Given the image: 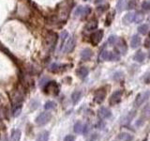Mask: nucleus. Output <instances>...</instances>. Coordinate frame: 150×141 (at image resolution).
I'll use <instances>...</instances> for the list:
<instances>
[{
    "instance_id": "nucleus-1",
    "label": "nucleus",
    "mask_w": 150,
    "mask_h": 141,
    "mask_svg": "<svg viewBox=\"0 0 150 141\" xmlns=\"http://www.w3.org/2000/svg\"><path fill=\"white\" fill-rule=\"evenodd\" d=\"M98 59L100 61H115L119 59V55L110 51H102L98 56Z\"/></svg>"
},
{
    "instance_id": "nucleus-2",
    "label": "nucleus",
    "mask_w": 150,
    "mask_h": 141,
    "mask_svg": "<svg viewBox=\"0 0 150 141\" xmlns=\"http://www.w3.org/2000/svg\"><path fill=\"white\" fill-rule=\"evenodd\" d=\"M52 119V114L48 112H42L41 114H40L37 117L36 119V123L40 126H43L47 124Z\"/></svg>"
},
{
    "instance_id": "nucleus-3",
    "label": "nucleus",
    "mask_w": 150,
    "mask_h": 141,
    "mask_svg": "<svg viewBox=\"0 0 150 141\" xmlns=\"http://www.w3.org/2000/svg\"><path fill=\"white\" fill-rule=\"evenodd\" d=\"M149 97H150V90H146V91H144L142 93L138 94L134 101V106L137 107V106L142 105L143 103H144L148 100Z\"/></svg>"
},
{
    "instance_id": "nucleus-4",
    "label": "nucleus",
    "mask_w": 150,
    "mask_h": 141,
    "mask_svg": "<svg viewBox=\"0 0 150 141\" xmlns=\"http://www.w3.org/2000/svg\"><path fill=\"white\" fill-rule=\"evenodd\" d=\"M122 94H123V91L122 90H116L114 93L112 94L109 100V103L111 105H115L118 103H120L121 98H122Z\"/></svg>"
},
{
    "instance_id": "nucleus-5",
    "label": "nucleus",
    "mask_w": 150,
    "mask_h": 141,
    "mask_svg": "<svg viewBox=\"0 0 150 141\" xmlns=\"http://www.w3.org/2000/svg\"><path fill=\"white\" fill-rule=\"evenodd\" d=\"M75 44H76V41H75V38L74 37H70L69 39L67 41V42L64 44L63 47V52L64 53H70L75 47Z\"/></svg>"
},
{
    "instance_id": "nucleus-6",
    "label": "nucleus",
    "mask_w": 150,
    "mask_h": 141,
    "mask_svg": "<svg viewBox=\"0 0 150 141\" xmlns=\"http://www.w3.org/2000/svg\"><path fill=\"white\" fill-rule=\"evenodd\" d=\"M90 12H91V8L89 6H86V7L80 6L75 9L74 15L75 16H86Z\"/></svg>"
},
{
    "instance_id": "nucleus-7",
    "label": "nucleus",
    "mask_w": 150,
    "mask_h": 141,
    "mask_svg": "<svg viewBox=\"0 0 150 141\" xmlns=\"http://www.w3.org/2000/svg\"><path fill=\"white\" fill-rule=\"evenodd\" d=\"M102 37H103V30H101V29L97 30L94 32L90 37L91 42L94 45H98L100 42V41L102 40Z\"/></svg>"
},
{
    "instance_id": "nucleus-8",
    "label": "nucleus",
    "mask_w": 150,
    "mask_h": 141,
    "mask_svg": "<svg viewBox=\"0 0 150 141\" xmlns=\"http://www.w3.org/2000/svg\"><path fill=\"white\" fill-rule=\"evenodd\" d=\"M44 91L47 93H54L56 94L58 93V86L55 82L52 81L46 84V86L44 88Z\"/></svg>"
},
{
    "instance_id": "nucleus-9",
    "label": "nucleus",
    "mask_w": 150,
    "mask_h": 141,
    "mask_svg": "<svg viewBox=\"0 0 150 141\" xmlns=\"http://www.w3.org/2000/svg\"><path fill=\"white\" fill-rule=\"evenodd\" d=\"M106 97V91L104 89H98L96 91L95 96H94V101L98 103H101Z\"/></svg>"
},
{
    "instance_id": "nucleus-10",
    "label": "nucleus",
    "mask_w": 150,
    "mask_h": 141,
    "mask_svg": "<svg viewBox=\"0 0 150 141\" xmlns=\"http://www.w3.org/2000/svg\"><path fill=\"white\" fill-rule=\"evenodd\" d=\"M98 116H100L101 120L110 119V118H112V112L107 107L102 106L98 109Z\"/></svg>"
},
{
    "instance_id": "nucleus-11",
    "label": "nucleus",
    "mask_w": 150,
    "mask_h": 141,
    "mask_svg": "<svg viewBox=\"0 0 150 141\" xmlns=\"http://www.w3.org/2000/svg\"><path fill=\"white\" fill-rule=\"evenodd\" d=\"M115 45H116L117 51L121 52L122 54H126V52H127V46H126V42H125L124 40L118 39V38H117L116 42H115Z\"/></svg>"
},
{
    "instance_id": "nucleus-12",
    "label": "nucleus",
    "mask_w": 150,
    "mask_h": 141,
    "mask_svg": "<svg viewBox=\"0 0 150 141\" xmlns=\"http://www.w3.org/2000/svg\"><path fill=\"white\" fill-rule=\"evenodd\" d=\"M91 56H92V51L89 48H86L81 52V58L84 61L89 60L91 58Z\"/></svg>"
},
{
    "instance_id": "nucleus-13",
    "label": "nucleus",
    "mask_w": 150,
    "mask_h": 141,
    "mask_svg": "<svg viewBox=\"0 0 150 141\" xmlns=\"http://www.w3.org/2000/svg\"><path fill=\"white\" fill-rule=\"evenodd\" d=\"M134 16H135V13L134 12H129L127 13L126 15L123 18V22L126 25H129L130 23H132V21H134Z\"/></svg>"
},
{
    "instance_id": "nucleus-14",
    "label": "nucleus",
    "mask_w": 150,
    "mask_h": 141,
    "mask_svg": "<svg viewBox=\"0 0 150 141\" xmlns=\"http://www.w3.org/2000/svg\"><path fill=\"white\" fill-rule=\"evenodd\" d=\"M77 75L81 78V79H84L87 75H88V69L86 67H81L77 70Z\"/></svg>"
},
{
    "instance_id": "nucleus-15",
    "label": "nucleus",
    "mask_w": 150,
    "mask_h": 141,
    "mask_svg": "<svg viewBox=\"0 0 150 141\" xmlns=\"http://www.w3.org/2000/svg\"><path fill=\"white\" fill-rule=\"evenodd\" d=\"M140 43H141V38L138 35H134L132 37V39H131V41H130L131 47L135 49V48H137V47H139Z\"/></svg>"
},
{
    "instance_id": "nucleus-16",
    "label": "nucleus",
    "mask_w": 150,
    "mask_h": 141,
    "mask_svg": "<svg viewBox=\"0 0 150 141\" xmlns=\"http://www.w3.org/2000/svg\"><path fill=\"white\" fill-rule=\"evenodd\" d=\"M84 125H86V124H84ZM84 125L82 123L81 121L76 122V123H75V125H74V132L76 134H83Z\"/></svg>"
},
{
    "instance_id": "nucleus-17",
    "label": "nucleus",
    "mask_w": 150,
    "mask_h": 141,
    "mask_svg": "<svg viewBox=\"0 0 150 141\" xmlns=\"http://www.w3.org/2000/svg\"><path fill=\"white\" fill-rule=\"evenodd\" d=\"M81 97H82V92L81 91H74L71 94V100H72V103H74V105H76V103L80 101Z\"/></svg>"
},
{
    "instance_id": "nucleus-18",
    "label": "nucleus",
    "mask_w": 150,
    "mask_h": 141,
    "mask_svg": "<svg viewBox=\"0 0 150 141\" xmlns=\"http://www.w3.org/2000/svg\"><path fill=\"white\" fill-rule=\"evenodd\" d=\"M118 138L121 139L122 141H132L133 136L128 133H121L118 135Z\"/></svg>"
},
{
    "instance_id": "nucleus-19",
    "label": "nucleus",
    "mask_w": 150,
    "mask_h": 141,
    "mask_svg": "<svg viewBox=\"0 0 150 141\" xmlns=\"http://www.w3.org/2000/svg\"><path fill=\"white\" fill-rule=\"evenodd\" d=\"M98 27V22L97 20H93L91 22H89L86 26V29L87 31H91V30H94V29H96V28Z\"/></svg>"
},
{
    "instance_id": "nucleus-20",
    "label": "nucleus",
    "mask_w": 150,
    "mask_h": 141,
    "mask_svg": "<svg viewBox=\"0 0 150 141\" xmlns=\"http://www.w3.org/2000/svg\"><path fill=\"white\" fill-rule=\"evenodd\" d=\"M21 135L20 130H14L11 134V141H19L21 138Z\"/></svg>"
},
{
    "instance_id": "nucleus-21",
    "label": "nucleus",
    "mask_w": 150,
    "mask_h": 141,
    "mask_svg": "<svg viewBox=\"0 0 150 141\" xmlns=\"http://www.w3.org/2000/svg\"><path fill=\"white\" fill-rule=\"evenodd\" d=\"M145 58V55L143 52H138L136 53V55L134 56V60L137 61V62H143Z\"/></svg>"
},
{
    "instance_id": "nucleus-22",
    "label": "nucleus",
    "mask_w": 150,
    "mask_h": 141,
    "mask_svg": "<svg viewBox=\"0 0 150 141\" xmlns=\"http://www.w3.org/2000/svg\"><path fill=\"white\" fill-rule=\"evenodd\" d=\"M48 140H49V132L45 131L39 135V137L37 138L36 141H48Z\"/></svg>"
},
{
    "instance_id": "nucleus-23",
    "label": "nucleus",
    "mask_w": 150,
    "mask_h": 141,
    "mask_svg": "<svg viewBox=\"0 0 150 141\" xmlns=\"http://www.w3.org/2000/svg\"><path fill=\"white\" fill-rule=\"evenodd\" d=\"M68 36H69V34H68V32H67V31H63V32H62V34H61V45H60V50H62V49H63L64 44H65V41L67 40Z\"/></svg>"
},
{
    "instance_id": "nucleus-24",
    "label": "nucleus",
    "mask_w": 150,
    "mask_h": 141,
    "mask_svg": "<svg viewBox=\"0 0 150 141\" xmlns=\"http://www.w3.org/2000/svg\"><path fill=\"white\" fill-rule=\"evenodd\" d=\"M149 30V27L147 25H142V26H140L138 27V31L141 33V34H143V35H145L146 33L148 32Z\"/></svg>"
},
{
    "instance_id": "nucleus-25",
    "label": "nucleus",
    "mask_w": 150,
    "mask_h": 141,
    "mask_svg": "<svg viewBox=\"0 0 150 141\" xmlns=\"http://www.w3.org/2000/svg\"><path fill=\"white\" fill-rule=\"evenodd\" d=\"M144 20V14L141 13V12H137L135 13V16H134V22L135 23H141Z\"/></svg>"
},
{
    "instance_id": "nucleus-26",
    "label": "nucleus",
    "mask_w": 150,
    "mask_h": 141,
    "mask_svg": "<svg viewBox=\"0 0 150 141\" xmlns=\"http://www.w3.org/2000/svg\"><path fill=\"white\" fill-rule=\"evenodd\" d=\"M54 106H55V103L53 102V101H49V102H47L45 103L44 108L46 110H50V109H53V108H54Z\"/></svg>"
},
{
    "instance_id": "nucleus-27",
    "label": "nucleus",
    "mask_w": 150,
    "mask_h": 141,
    "mask_svg": "<svg viewBox=\"0 0 150 141\" xmlns=\"http://www.w3.org/2000/svg\"><path fill=\"white\" fill-rule=\"evenodd\" d=\"M21 111H22V105H18L13 110V116L14 117H18L19 115H20Z\"/></svg>"
},
{
    "instance_id": "nucleus-28",
    "label": "nucleus",
    "mask_w": 150,
    "mask_h": 141,
    "mask_svg": "<svg viewBox=\"0 0 150 141\" xmlns=\"http://www.w3.org/2000/svg\"><path fill=\"white\" fill-rule=\"evenodd\" d=\"M142 8H143L144 11H150V2L149 1H144L142 4Z\"/></svg>"
},
{
    "instance_id": "nucleus-29",
    "label": "nucleus",
    "mask_w": 150,
    "mask_h": 141,
    "mask_svg": "<svg viewBox=\"0 0 150 141\" xmlns=\"http://www.w3.org/2000/svg\"><path fill=\"white\" fill-rule=\"evenodd\" d=\"M125 4H124V0H118V3H117V9L118 11H122V9H124Z\"/></svg>"
},
{
    "instance_id": "nucleus-30",
    "label": "nucleus",
    "mask_w": 150,
    "mask_h": 141,
    "mask_svg": "<svg viewBox=\"0 0 150 141\" xmlns=\"http://www.w3.org/2000/svg\"><path fill=\"white\" fill-rule=\"evenodd\" d=\"M116 40H117V37H115V36H111L109 38V40H108V42H109L110 45L114 46L115 44V42H116Z\"/></svg>"
},
{
    "instance_id": "nucleus-31",
    "label": "nucleus",
    "mask_w": 150,
    "mask_h": 141,
    "mask_svg": "<svg viewBox=\"0 0 150 141\" xmlns=\"http://www.w3.org/2000/svg\"><path fill=\"white\" fill-rule=\"evenodd\" d=\"M60 67H61L60 65L54 63V64H53V65L51 66V70H52V72H56V70H59Z\"/></svg>"
},
{
    "instance_id": "nucleus-32",
    "label": "nucleus",
    "mask_w": 150,
    "mask_h": 141,
    "mask_svg": "<svg viewBox=\"0 0 150 141\" xmlns=\"http://www.w3.org/2000/svg\"><path fill=\"white\" fill-rule=\"evenodd\" d=\"M64 141H75V136L71 135H66V137L64 138Z\"/></svg>"
},
{
    "instance_id": "nucleus-33",
    "label": "nucleus",
    "mask_w": 150,
    "mask_h": 141,
    "mask_svg": "<svg viewBox=\"0 0 150 141\" xmlns=\"http://www.w3.org/2000/svg\"><path fill=\"white\" fill-rule=\"evenodd\" d=\"M144 82L146 84H150V73H148L144 77Z\"/></svg>"
},
{
    "instance_id": "nucleus-34",
    "label": "nucleus",
    "mask_w": 150,
    "mask_h": 141,
    "mask_svg": "<svg viewBox=\"0 0 150 141\" xmlns=\"http://www.w3.org/2000/svg\"><path fill=\"white\" fill-rule=\"evenodd\" d=\"M144 45H145V47H150V39H147L146 41H145Z\"/></svg>"
},
{
    "instance_id": "nucleus-35",
    "label": "nucleus",
    "mask_w": 150,
    "mask_h": 141,
    "mask_svg": "<svg viewBox=\"0 0 150 141\" xmlns=\"http://www.w3.org/2000/svg\"><path fill=\"white\" fill-rule=\"evenodd\" d=\"M97 137H98V135H93L92 137L89 139V140H87V141H96V138Z\"/></svg>"
},
{
    "instance_id": "nucleus-36",
    "label": "nucleus",
    "mask_w": 150,
    "mask_h": 141,
    "mask_svg": "<svg viewBox=\"0 0 150 141\" xmlns=\"http://www.w3.org/2000/svg\"><path fill=\"white\" fill-rule=\"evenodd\" d=\"M98 2H101V0H97L96 3H98Z\"/></svg>"
},
{
    "instance_id": "nucleus-37",
    "label": "nucleus",
    "mask_w": 150,
    "mask_h": 141,
    "mask_svg": "<svg viewBox=\"0 0 150 141\" xmlns=\"http://www.w3.org/2000/svg\"><path fill=\"white\" fill-rule=\"evenodd\" d=\"M148 56H149V58H150V51L148 52Z\"/></svg>"
},
{
    "instance_id": "nucleus-38",
    "label": "nucleus",
    "mask_w": 150,
    "mask_h": 141,
    "mask_svg": "<svg viewBox=\"0 0 150 141\" xmlns=\"http://www.w3.org/2000/svg\"><path fill=\"white\" fill-rule=\"evenodd\" d=\"M149 39H150V33H149Z\"/></svg>"
}]
</instances>
